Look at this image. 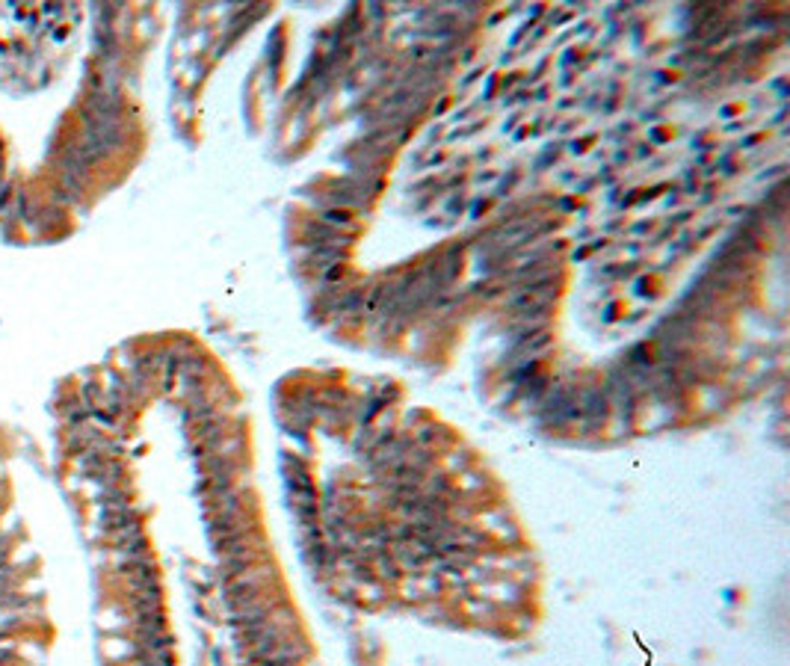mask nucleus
I'll list each match as a JSON object with an SVG mask.
<instances>
[{"mask_svg": "<svg viewBox=\"0 0 790 666\" xmlns=\"http://www.w3.org/2000/svg\"><path fill=\"white\" fill-rule=\"evenodd\" d=\"M320 222L323 225H332V229H338V231H355V214L352 210H347V207H326L323 214H320Z\"/></svg>", "mask_w": 790, "mask_h": 666, "instance_id": "1", "label": "nucleus"}]
</instances>
